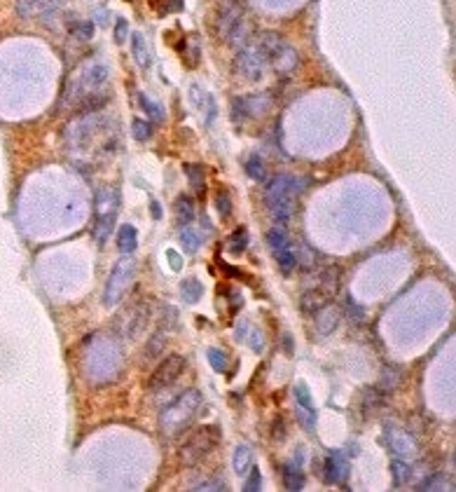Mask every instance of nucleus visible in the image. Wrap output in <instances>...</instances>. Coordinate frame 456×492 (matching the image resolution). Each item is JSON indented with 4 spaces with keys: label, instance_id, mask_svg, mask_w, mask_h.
I'll return each instance as SVG.
<instances>
[{
    "label": "nucleus",
    "instance_id": "22",
    "mask_svg": "<svg viewBox=\"0 0 456 492\" xmlns=\"http://www.w3.org/2000/svg\"><path fill=\"white\" fill-rule=\"evenodd\" d=\"M332 295H328L325 291L320 288H313V291H306V293L302 295V310L309 312V315H313V312H318L323 305L330 303Z\"/></svg>",
    "mask_w": 456,
    "mask_h": 492
},
{
    "label": "nucleus",
    "instance_id": "28",
    "mask_svg": "<svg viewBox=\"0 0 456 492\" xmlns=\"http://www.w3.org/2000/svg\"><path fill=\"white\" fill-rule=\"evenodd\" d=\"M190 490L192 492H222V490H227V483L225 479H201L197 483H192Z\"/></svg>",
    "mask_w": 456,
    "mask_h": 492
},
{
    "label": "nucleus",
    "instance_id": "9",
    "mask_svg": "<svg viewBox=\"0 0 456 492\" xmlns=\"http://www.w3.org/2000/svg\"><path fill=\"white\" fill-rule=\"evenodd\" d=\"M234 64H236L239 76L244 80L258 82L265 78V73L269 69V57H267V52L260 47L258 40H248L241 49H239Z\"/></svg>",
    "mask_w": 456,
    "mask_h": 492
},
{
    "label": "nucleus",
    "instance_id": "16",
    "mask_svg": "<svg viewBox=\"0 0 456 492\" xmlns=\"http://www.w3.org/2000/svg\"><path fill=\"white\" fill-rule=\"evenodd\" d=\"M190 101L194 103V108L201 113V120H204L206 124L213 122L215 117V101L213 96L206 92V89H201L199 85H192L190 87Z\"/></svg>",
    "mask_w": 456,
    "mask_h": 492
},
{
    "label": "nucleus",
    "instance_id": "18",
    "mask_svg": "<svg viewBox=\"0 0 456 492\" xmlns=\"http://www.w3.org/2000/svg\"><path fill=\"white\" fill-rule=\"evenodd\" d=\"M131 52H133V57H136L140 69H150V66H152V52H150V45H148L143 33H133L131 35Z\"/></svg>",
    "mask_w": 456,
    "mask_h": 492
},
{
    "label": "nucleus",
    "instance_id": "21",
    "mask_svg": "<svg viewBox=\"0 0 456 492\" xmlns=\"http://www.w3.org/2000/svg\"><path fill=\"white\" fill-rule=\"evenodd\" d=\"M421 492H443V490H454V481L447 474H433L428 479H424L416 486Z\"/></svg>",
    "mask_w": 456,
    "mask_h": 492
},
{
    "label": "nucleus",
    "instance_id": "29",
    "mask_svg": "<svg viewBox=\"0 0 456 492\" xmlns=\"http://www.w3.org/2000/svg\"><path fill=\"white\" fill-rule=\"evenodd\" d=\"M391 474H393V483L395 486H402V483L409 481V474H412V469H409V464L405 459H393L391 462Z\"/></svg>",
    "mask_w": 456,
    "mask_h": 492
},
{
    "label": "nucleus",
    "instance_id": "35",
    "mask_svg": "<svg viewBox=\"0 0 456 492\" xmlns=\"http://www.w3.org/2000/svg\"><path fill=\"white\" fill-rule=\"evenodd\" d=\"M295 401H297V408H300V410H313L311 394H309V390H306L304 382L295 385Z\"/></svg>",
    "mask_w": 456,
    "mask_h": 492
},
{
    "label": "nucleus",
    "instance_id": "30",
    "mask_svg": "<svg viewBox=\"0 0 456 492\" xmlns=\"http://www.w3.org/2000/svg\"><path fill=\"white\" fill-rule=\"evenodd\" d=\"M140 106H143V110H145L148 117H150L152 122H162L164 120V108L155 99H150L148 94H140Z\"/></svg>",
    "mask_w": 456,
    "mask_h": 492
},
{
    "label": "nucleus",
    "instance_id": "23",
    "mask_svg": "<svg viewBox=\"0 0 456 492\" xmlns=\"http://www.w3.org/2000/svg\"><path fill=\"white\" fill-rule=\"evenodd\" d=\"M281 481H283V488L290 490V492H300L304 488V476L300 469L286 464L281 469Z\"/></svg>",
    "mask_w": 456,
    "mask_h": 492
},
{
    "label": "nucleus",
    "instance_id": "17",
    "mask_svg": "<svg viewBox=\"0 0 456 492\" xmlns=\"http://www.w3.org/2000/svg\"><path fill=\"white\" fill-rule=\"evenodd\" d=\"M347 476V459L340 450L330 452L323 462V481L325 483H342Z\"/></svg>",
    "mask_w": 456,
    "mask_h": 492
},
{
    "label": "nucleus",
    "instance_id": "24",
    "mask_svg": "<svg viewBox=\"0 0 456 492\" xmlns=\"http://www.w3.org/2000/svg\"><path fill=\"white\" fill-rule=\"evenodd\" d=\"M246 246H248V230L236 228L234 233L227 237V251L232 253V256H241V253L246 251Z\"/></svg>",
    "mask_w": 456,
    "mask_h": 492
},
{
    "label": "nucleus",
    "instance_id": "13",
    "mask_svg": "<svg viewBox=\"0 0 456 492\" xmlns=\"http://www.w3.org/2000/svg\"><path fill=\"white\" fill-rule=\"evenodd\" d=\"M386 443L395 457H400V459L414 457L416 450H419V445L412 438V434L405 429H400V427H386Z\"/></svg>",
    "mask_w": 456,
    "mask_h": 492
},
{
    "label": "nucleus",
    "instance_id": "6",
    "mask_svg": "<svg viewBox=\"0 0 456 492\" xmlns=\"http://www.w3.org/2000/svg\"><path fill=\"white\" fill-rule=\"evenodd\" d=\"M220 443V429L215 424H204V427L194 429L192 434L185 438V443L181 445V464L183 467H197L201 459L208 457L215 445Z\"/></svg>",
    "mask_w": 456,
    "mask_h": 492
},
{
    "label": "nucleus",
    "instance_id": "38",
    "mask_svg": "<svg viewBox=\"0 0 456 492\" xmlns=\"http://www.w3.org/2000/svg\"><path fill=\"white\" fill-rule=\"evenodd\" d=\"M215 204H218V211L222 218H227V216L232 213V206H229V195L227 192H218V197H215Z\"/></svg>",
    "mask_w": 456,
    "mask_h": 492
},
{
    "label": "nucleus",
    "instance_id": "12",
    "mask_svg": "<svg viewBox=\"0 0 456 492\" xmlns=\"http://www.w3.org/2000/svg\"><path fill=\"white\" fill-rule=\"evenodd\" d=\"M267 244H269V251H272V256L276 260V265L281 267L283 272H290L297 263V256H295V249L293 244H290L286 230L281 228H272L267 233Z\"/></svg>",
    "mask_w": 456,
    "mask_h": 492
},
{
    "label": "nucleus",
    "instance_id": "39",
    "mask_svg": "<svg viewBox=\"0 0 456 492\" xmlns=\"http://www.w3.org/2000/svg\"><path fill=\"white\" fill-rule=\"evenodd\" d=\"M115 40H117V42H124V40H126V21H124V19H117Z\"/></svg>",
    "mask_w": 456,
    "mask_h": 492
},
{
    "label": "nucleus",
    "instance_id": "34",
    "mask_svg": "<svg viewBox=\"0 0 456 492\" xmlns=\"http://www.w3.org/2000/svg\"><path fill=\"white\" fill-rule=\"evenodd\" d=\"M71 35L78 40H89L94 35V24L92 21H76V24L71 26Z\"/></svg>",
    "mask_w": 456,
    "mask_h": 492
},
{
    "label": "nucleus",
    "instance_id": "31",
    "mask_svg": "<svg viewBox=\"0 0 456 492\" xmlns=\"http://www.w3.org/2000/svg\"><path fill=\"white\" fill-rule=\"evenodd\" d=\"M246 174H248L253 181H265L267 176V169H265V162L260 160V155H253V158H248V162H246Z\"/></svg>",
    "mask_w": 456,
    "mask_h": 492
},
{
    "label": "nucleus",
    "instance_id": "4",
    "mask_svg": "<svg viewBox=\"0 0 456 492\" xmlns=\"http://www.w3.org/2000/svg\"><path fill=\"white\" fill-rule=\"evenodd\" d=\"M297 195H300V181L295 176L279 174L267 183L265 204L276 223H286L293 216Z\"/></svg>",
    "mask_w": 456,
    "mask_h": 492
},
{
    "label": "nucleus",
    "instance_id": "41",
    "mask_svg": "<svg viewBox=\"0 0 456 492\" xmlns=\"http://www.w3.org/2000/svg\"><path fill=\"white\" fill-rule=\"evenodd\" d=\"M152 213H155V218H160V206H157V202H152Z\"/></svg>",
    "mask_w": 456,
    "mask_h": 492
},
{
    "label": "nucleus",
    "instance_id": "26",
    "mask_svg": "<svg viewBox=\"0 0 456 492\" xmlns=\"http://www.w3.org/2000/svg\"><path fill=\"white\" fill-rule=\"evenodd\" d=\"M194 218V202L190 197H178V202H176V221H178V226H190Z\"/></svg>",
    "mask_w": 456,
    "mask_h": 492
},
{
    "label": "nucleus",
    "instance_id": "27",
    "mask_svg": "<svg viewBox=\"0 0 456 492\" xmlns=\"http://www.w3.org/2000/svg\"><path fill=\"white\" fill-rule=\"evenodd\" d=\"M181 242H183V249L188 251V253H194V251L199 249L201 235H199L197 228H192V223H190V226H183L181 228Z\"/></svg>",
    "mask_w": 456,
    "mask_h": 492
},
{
    "label": "nucleus",
    "instance_id": "20",
    "mask_svg": "<svg viewBox=\"0 0 456 492\" xmlns=\"http://www.w3.org/2000/svg\"><path fill=\"white\" fill-rule=\"evenodd\" d=\"M117 246L119 251H122V256H131L133 251H136L138 246V233L133 226H122L117 233Z\"/></svg>",
    "mask_w": 456,
    "mask_h": 492
},
{
    "label": "nucleus",
    "instance_id": "19",
    "mask_svg": "<svg viewBox=\"0 0 456 492\" xmlns=\"http://www.w3.org/2000/svg\"><path fill=\"white\" fill-rule=\"evenodd\" d=\"M253 467V450L246 443L236 445L234 455H232V469H234L236 476H246Z\"/></svg>",
    "mask_w": 456,
    "mask_h": 492
},
{
    "label": "nucleus",
    "instance_id": "36",
    "mask_svg": "<svg viewBox=\"0 0 456 492\" xmlns=\"http://www.w3.org/2000/svg\"><path fill=\"white\" fill-rule=\"evenodd\" d=\"M260 488H263V476H260V469H253L246 474V483H244V490L246 492H258Z\"/></svg>",
    "mask_w": 456,
    "mask_h": 492
},
{
    "label": "nucleus",
    "instance_id": "25",
    "mask_svg": "<svg viewBox=\"0 0 456 492\" xmlns=\"http://www.w3.org/2000/svg\"><path fill=\"white\" fill-rule=\"evenodd\" d=\"M181 295H183L185 303L194 305V303L201 300V295H204V286H201V281H197V279L190 277V279L181 281Z\"/></svg>",
    "mask_w": 456,
    "mask_h": 492
},
{
    "label": "nucleus",
    "instance_id": "3",
    "mask_svg": "<svg viewBox=\"0 0 456 492\" xmlns=\"http://www.w3.org/2000/svg\"><path fill=\"white\" fill-rule=\"evenodd\" d=\"M204 399L197 390H188L171 401L160 413V431L164 438H176L181 436L185 429L194 422V417L199 415Z\"/></svg>",
    "mask_w": 456,
    "mask_h": 492
},
{
    "label": "nucleus",
    "instance_id": "5",
    "mask_svg": "<svg viewBox=\"0 0 456 492\" xmlns=\"http://www.w3.org/2000/svg\"><path fill=\"white\" fill-rule=\"evenodd\" d=\"M117 213H119V192L115 188H103L96 190L94 195V240L103 244L108 240V235L113 233L115 228V221H117Z\"/></svg>",
    "mask_w": 456,
    "mask_h": 492
},
{
    "label": "nucleus",
    "instance_id": "1",
    "mask_svg": "<svg viewBox=\"0 0 456 492\" xmlns=\"http://www.w3.org/2000/svg\"><path fill=\"white\" fill-rule=\"evenodd\" d=\"M71 158L82 167H94L96 160L113 155L117 146V127L101 113H82L66 129Z\"/></svg>",
    "mask_w": 456,
    "mask_h": 492
},
{
    "label": "nucleus",
    "instance_id": "40",
    "mask_svg": "<svg viewBox=\"0 0 456 492\" xmlns=\"http://www.w3.org/2000/svg\"><path fill=\"white\" fill-rule=\"evenodd\" d=\"M167 256L171 258V267H174V270H181V258H178V253L176 251H169Z\"/></svg>",
    "mask_w": 456,
    "mask_h": 492
},
{
    "label": "nucleus",
    "instance_id": "15",
    "mask_svg": "<svg viewBox=\"0 0 456 492\" xmlns=\"http://www.w3.org/2000/svg\"><path fill=\"white\" fill-rule=\"evenodd\" d=\"M64 0H17V14L21 19L31 17H44V14L54 12Z\"/></svg>",
    "mask_w": 456,
    "mask_h": 492
},
{
    "label": "nucleus",
    "instance_id": "7",
    "mask_svg": "<svg viewBox=\"0 0 456 492\" xmlns=\"http://www.w3.org/2000/svg\"><path fill=\"white\" fill-rule=\"evenodd\" d=\"M133 279H136V263H133L131 256H122L108 274L106 288H103V305L115 308V305L122 303L124 295L129 293Z\"/></svg>",
    "mask_w": 456,
    "mask_h": 492
},
{
    "label": "nucleus",
    "instance_id": "2",
    "mask_svg": "<svg viewBox=\"0 0 456 492\" xmlns=\"http://www.w3.org/2000/svg\"><path fill=\"white\" fill-rule=\"evenodd\" d=\"M108 82V69L99 62H85L73 73L66 87L64 101L71 103L73 110L82 113H96L103 103L108 101L106 94H101V87Z\"/></svg>",
    "mask_w": 456,
    "mask_h": 492
},
{
    "label": "nucleus",
    "instance_id": "11",
    "mask_svg": "<svg viewBox=\"0 0 456 492\" xmlns=\"http://www.w3.org/2000/svg\"><path fill=\"white\" fill-rule=\"evenodd\" d=\"M272 96L269 94H251V96H239V99L232 101V117L239 122L246 120H258L265 113H269L272 108Z\"/></svg>",
    "mask_w": 456,
    "mask_h": 492
},
{
    "label": "nucleus",
    "instance_id": "8",
    "mask_svg": "<svg viewBox=\"0 0 456 492\" xmlns=\"http://www.w3.org/2000/svg\"><path fill=\"white\" fill-rule=\"evenodd\" d=\"M256 40L260 42V47L267 52L269 66H272L274 71L293 73L297 69V64H300V57H297V52L290 47V45L283 40L279 33L265 31V33H260Z\"/></svg>",
    "mask_w": 456,
    "mask_h": 492
},
{
    "label": "nucleus",
    "instance_id": "10",
    "mask_svg": "<svg viewBox=\"0 0 456 492\" xmlns=\"http://www.w3.org/2000/svg\"><path fill=\"white\" fill-rule=\"evenodd\" d=\"M185 368H188V359H185L183 354H169L167 359L152 370L150 380H148V390H150L152 394L169 390L171 385L181 380Z\"/></svg>",
    "mask_w": 456,
    "mask_h": 492
},
{
    "label": "nucleus",
    "instance_id": "33",
    "mask_svg": "<svg viewBox=\"0 0 456 492\" xmlns=\"http://www.w3.org/2000/svg\"><path fill=\"white\" fill-rule=\"evenodd\" d=\"M206 354H208V363L213 366V370H218V373H225L227 370V354L222 352V349L211 347Z\"/></svg>",
    "mask_w": 456,
    "mask_h": 492
},
{
    "label": "nucleus",
    "instance_id": "37",
    "mask_svg": "<svg viewBox=\"0 0 456 492\" xmlns=\"http://www.w3.org/2000/svg\"><path fill=\"white\" fill-rule=\"evenodd\" d=\"M131 131H133V136H136L138 141H148V139L152 136V127H150V122H143V120H133Z\"/></svg>",
    "mask_w": 456,
    "mask_h": 492
},
{
    "label": "nucleus",
    "instance_id": "14",
    "mask_svg": "<svg viewBox=\"0 0 456 492\" xmlns=\"http://www.w3.org/2000/svg\"><path fill=\"white\" fill-rule=\"evenodd\" d=\"M342 319H344V312L340 305H335V303H328L318 312H313V324H316V333L320 338H328V335H332L337 331Z\"/></svg>",
    "mask_w": 456,
    "mask_h": 492
},
{
    "label": "nucleus",
    "instance_id": "32",
    "mask_svg": "<svg viewBox=\"0 0 456 492\" xmlns=\"http://www.w3.org/2000/svg\"><path fill=\"white\" fill-rule=\"evenodd\" d=\"M183 169H185V176H188L192 188L197 192L204 190V169H201L199 164H185Z\"/></svg>",
    "mask_w": 456,
    "mask_h": 492
}]
</instances>
